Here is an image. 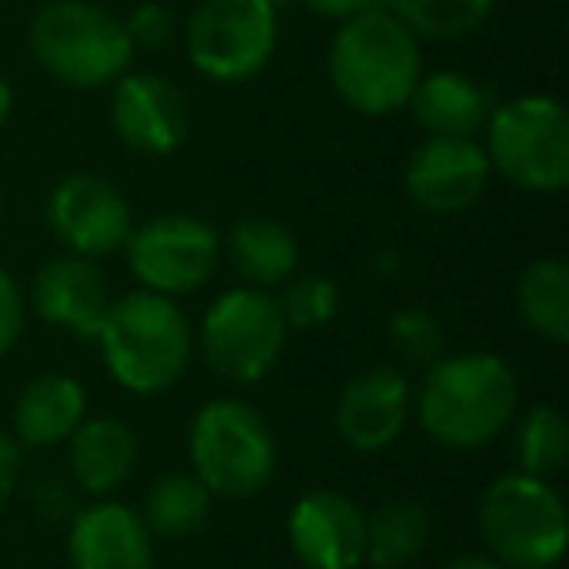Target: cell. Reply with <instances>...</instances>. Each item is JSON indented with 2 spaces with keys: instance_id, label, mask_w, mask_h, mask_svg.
I'll return each mask as SVG.
<instances>
[{
  "instance_id": "obj_13",
  "label": "cell",
  "mask_w": 569,
  "mask_h": 569,
  "mask_svg": "<svg viewBox=\"0 0 569 569\" xmlns=\"http://www.w3.org/2000/svg\"><path fill=\"white\" fill-rule=\"evenodd\" d=\"M491 180L483 144L472 137H429L406 164V196L433 214H457L480 203Z\"/></svg>"
},
{
  "instance_id": "obj_5",
  "label": "cell",
  "mask_w": 569,
  "mask_h": 569,
  "mask_svg": "<svg viewBox=\"0 0 569 569\" xmlns=\"http://www.w3.org/2000/svg\"><path fill=\"white\" fill-rule=\"evenodd\" d=\"M188 452L211 496L250 499L277 472V437L258 406L242 398H214L191 418Z\"/></svg>"
},
{
  "instance_id": "obj_34",
  "label": "cell",
  "mask_w": 569,
  "mask_h": 569,
  "mask_svg": "<svg viewBox=\"0 0 569 569\" xmlns=\"http://www.w3.org/2000/svg\"><path fill=\"white\" fill-rule=\"evenodd\" d=\"M9 118H12V87L9 79H0V129L9 126Z\"/></svg>"
},
{
  "instance_id": "obj_24",
  "label": "cell",
  "mask_w": 569,
  "mask_h": 569,
  "mask_svg": "<svg viewBox=\"0 0 569 569\" xmlns=\"http://www.w3.org/2000/svg\"><path fill=\"white\" fill-rule=\"evenodd\" d=\"M211 488L196 472H168L144 496V527L152 538H188L211 519Z\"/></svg>"
},
{
  "instance_id": "obj_1",
  "label": "cell",
  "mask_w": 569,
  "mask_h": 569,
  "mask_svg": "<svg viewBox=\"0 0 569 569\" xmlns=\"http://www.w3.org/2000/svg\"><path fill=\"white\" fill-rule=\"evenodd\" d=\"M519 379L491 351L441 356L418 390V421L445 449H483L515 421Z\"/></svg>"
},
{
  "instance_id": "obj_19",
  "label": "cell",
  "mask_w": 569,
  "mask_h": 569,
  "mask_svg": "<svg viewBox=\"0 0 569 569\" xmlns=\"http://www.w3.org/2000/svg\"><path fill=\"white\" fill-rule=\"evenodd\" d=\"M413 121L429 137H476L491 113L488 90L460 71L421 74L410 94Z\"/></svg>"
},
{
  "instance_id": "obj_11",
  "label": "cell",
  "mask_w": 569,
  "mask_h": 569,
  "mask_svg": "<svg viewBox=\"0 0 569 569\" xmlns=\"http://www.w3.org/2000/svg\"><path fill=\"white\" fill-rule=\"evenodd\" d=\"M48 227L67 246V253L98 261L113 250H126L133 234V211L110 180L79 172L56 183L48 199Z\"/></svg>"
},
{
  "instance_id": "obj_3",
  "label": "cell",
  "mask_w": 569,
  "mask_h": 569,
  "mask_svg": "<svg viewBox=\"0 0 569 569\" xmlns=\"http://www.w3.org/2000/svg\"><path fill=\"white\" fill-rule=\"evenodd\" d=\"M94 340L102 343L110 375L129 395H160L176 387L196 348V336L180 305L149 289L110 301Z\"/></svg>"
},
{
  "instance_id": "obj_23",
  "label": "cell",
  "mask_w": 569,
  "mask_h": 569,
  "mask_svg": "<svg viewBox=\"0 0 569 569\" xmlns=\"http://www.w3.org/2000/svg\"><path fill=\"white\" fill-rule=\"evenodd\" d=\"M522 325L550 343L569 340V266L561 258H538L515 284Z\"/></svg>"
},
{
  "instance_id": "obj_9",
  "label": "cell",
  "mask_w": 569,
  "mask_h": 569,
  "mask_svg": "<svg viewBox=\"0 0 569 569\" xmlns=\"http://www.w3.org/2000/svg\"><path fill=\"white\" fill-rule=\"evenodd\" d=\"M277 0H199L188 17V56L211 82H246L273 59Z\"/></svg>"
},
{
  "instance_id": "obj_25",
  "label": "cell",
  "mask_w": 569,
  "mask_h": 569,
  "mask_svg": "<svg viewBox=\"0 0 569 569\" xmlns=\"http://www.w3.org/2000/svg\"><path fill=\"white\" fill-rule=\"evenodd\" d=\"M418 40H465L488 24L496 0H382Z\"/></svg>"
},
{
  "instance_id": "obj_32",
  "label": "cell",
  "mask_w": 569,
  "mask_h": 569,
  "mask_svg": "<svg viewBox=\"0 0 569 569\" xmlns=\"http://www.w3.org/2000/svg\"><path fill=\"white\" fill-rule=\"evenodd\" d=\"M382 0H305V9L317 12L325 20H348V17H359V12L375 9Z\"/></svg>"
},
{
  "instance_id": "obj_6",
  "label": "cell",
  "mask_w": 569,
  "mask_h": 569,
  "mask_svg": "<svg viewBox=\"0 0 569 569\" xmlns=\"http://www.w3.org/2000/svg\"><path fill=\"white\" fill-rule=\"evenodd\" d=\"M480 538L507 569H553L566 553V503L542 476H499L480 499Z\"/></svg>"
},
{
  "instance_id": "obj_30",
  "label": "cell",
  "mask_w": 569,
  "mask_h": 569,
  "mask_svg": "<svg viewBox=\"0 0 569 569\" xmlns=\"http://www.w3.org/2000/svg\"><path fill=\"white\" fill-rule=\"evenodd\" d=\"M24 332V293L4 269H0V356H9Z\"/></svg>"
},
{
  "instance_id": "obj_17",
  "label": "cell",
  "mask_w": 569,
  "mask_h": 569,
  "mask_svg": "<svg viewBox=\"0 0 569 569\" xmlns=\"http://www.w3.org/2000/svg\"><path fill=\"white\" fill-rule=\"evenodd\" d=\"M67 561L71 569H152L157 550L133 507L98 499L74 515L67 535Z\"/></svg>"
},
{
  "instance_id": "obj_7",
  "label": "cell",
  "mask_w": 569,
  "mask_h": 569,
  "mask_svg": "<svg viewBox=\"0 0 569 569\" xmlns=\"http://www.w3.org/2000/svg\"><path fill=\"white\" fill-rule=\"evenodd\" d=\"M488 164L522 191H561L569 183V113L550 94H522L483 121Z\"/></svg>"
},
{
  "instance_id": "obj_31",
  "label": "cell",
  "mask_w": 569,
  "mask_h": 569,
  "mask_svg": "<svg viewBox=\"0 0 569 569\" xmlns=\"http://www.w3.org/2000/svg\"><path fill=\"white\" fill-rule=\"evenodd\" d=\"M17 480H20V445L0 429V511H4V503L17 491Z\"/></svg>"
},
{
  "instance_id": "obj_16",
  "label": "cell",
  "mask_w": 569,
  "mask_h": 569,
  "mask_svg": "<svg viewBox=\"0 0 569 569\" xmlns=\"http://www.w3.org/2000/svg\"><path fill=\"white\" fill-rule=\"evenodd\" d=\"M110 281L94 258L63 253L51 258L32 281V309L59 332H71L79 340H94L110 309Z\"/></svg>"
},
{
  "instance_id": "obj_4",
  "label": "cell",
  "mask_w": 569,
  "mask_h": 569,
  "mask_svg": "<svg viewBox=\"0 0 569 569\" xmlns=\"http://www.w3.org/2000/svg\"><path fill=\"white\" fill-rule=\"evenodd\" d=\"M28 48L51 79L74 90L113 87L133 63L126 24L90 0H48L32 17Z\"/></svg>"
},
{
  "instance_id": "obj_10",
  "label": "cell",
  "mask_w": 569,
  "mask_h": 569,
  "mask_svg": "<svg viewBox=\"0 0 569 569\" xmlns=\"http://www.w3.org/2000/svg\"><path fill=\"white\" fill-rule=\"evenodd\" d=\"M126 253L141 289L176 301L211 281L222 258V238L211 222L196 214H160L144 227H133Z\"/></svg>"
},
{
  "instance_id": "obj_14",
  "label": "cell",
  "mask_w": 569,
  "mask_h": 569,
  "mask_svg": "<svg viewBox=\"0 0 569 569\" xmlns=\"http://www.w3.org/2000/svg\"><path fill=\"white\" fill-rule=\"evenodd\" d=\"M367 511L332 488L309 491L289 515V546L305 569H359L363 566Z\"/></svg>"
},
{
  "instance_id": "obj_21",
  "label": "cell",
  "mask_w": 569,
  "mask_h": 569,
  "mask_svg": "<svg viewBox=\"0 0 569 569\" xmlns=\"http://www.w3.org/2000/svg\"><path fill=\"white\" fill-rule=\"evenodd\" d=\"M227 250L234 269L253 289H281L297 273V258H301L293 230L277 219H266V214L238 219L234 230H230Z\"/></svg>"
},
{
  "instance_id": "obj_22",
  "label": "cell",
  "mask_w": 569,
  "mask_h": 569,
  "mask_svg": "<svg viewBox=\"0 0 569 569\" xmlns=\"http://www.w3.org/2000/svg\"><path fill=\"white\" fill-rule=\"evenodd\" d=\"M429 542V515L413 499H390L367 515L363 530V561L371 569H402L421 558Z\"/></svg>"
},
{
  "instance_id": "obj_28",
  "label": "cell",
  "mask_w": 569,
  "mask_h": 569,
  "mask_svg": "<svg viewBox=\"0 0 569 569\" xmlns=\"http://www.w3.org/2000/svg\"><path fill=\"white\" fill-rule=\"evenodd\" d=\"M390 343H395V351L406 359V363L433 367L437 359L445 356L449 336H445V325L437 312L402 309V312H395V320H390Z\"/></svg>"
},
{
  "instance_id": "obj_20",
  "label": "cell",
  "mask_w": 569,
  "mask_h": 569,
  "mask_svg": "<svg viewBox=\"0 0 569 569\" xmlns=\"http://www.w3.org/2000/svg\"><path fill=\"white\" fill-rule=\"evenodd\" d=\"M71 472L90 496H110L137 468V433L121 418H82L67 437Z\"/></svg>"
},
{
  "instance_id": "obj_12",
  "label": "cell",
  "mask_w": 569,
  "mask_h": 569,
  "mask_svg": "<svg viewBox=\"0 0 569 569\" xmlns=\"http://www.w3.org/2000/svg\"><path fill=\"white\" fill-rule=\"evenodd\" d=\"M110 121L121 144L141 157H172L191 129L188 98L176 82L152 71H126L113 82Z\"/></svg>"
},
{
  "instance_id": "obj_8",
  "label": "cell",
  "mask_w": 569,
  "mask_h": 569,
  "mask_svg": "<svg viewBox=\"0 0 569 569\" xmlns=\"http://www.w3.org/2000/svg\"><path fill=\"white\" fill-rule=\"evenodd\" d=\"M289 340L281 305L266 289H230L199 325V351L227 382H258L277 367Z\"/></svg>"
},
{
  "instance_id": "obj_29",
  "label": "cell",
  "mask_w": 569,
  "mask_h": 569,
  "mask_svg": "<svg viewBox=\"0 0 569 569\" xmlns=\"http://www.w3.org/2000/svg\"><path fill=\"white\" fill-rule=\"evenodd\" d=\"M121 24H126L133 48H144V51L164 48V43L176 36L172 9H168V4H160V0H144V4H137V9L129 12V20H121Z\"/></svg>"
},
{
  "instance_id": "obj_33",
  "label": "cell",
  "mask_w": 569,
  "mask_h": 569,
  "mask_svg": "<svg viewBox=\"0 0 569 569\" xmlns=\"http://www.w3.org/2000/svg\"><path fill=\"white\" fill-rule=\"evenodd\" d=\"M449 569H507V566L491 558V553H465V558H457Z\"/></svg>"
},
{
  "instance_id": "obj_2",
  "label": "cell",
  "mask_w": 569,
  "mask_h": 569,
  "mask_svg": "<svg viewBox=\"0 0 569 569\" xmlns=\"http://www.w3.org/2000/svg\"><path fill=\"white\" fill-rule=\"evenodd\" d=\"M328 79L356 113L387 118L406 110L421 79L418 36L387 4L340 20L328 48Z\"/></svg>"
},
{
  "instance_id": "obj_15",
  "label": "cell",
  "mask_w": 569,
  "mask_h": 569,
  "mask_svg": "<svg viewBox=\"0 0 569 569\" xmlns=\"http://www.w3.org/2000/svg\"><path fill=\"white\" fill-rule=\"evenodd\" d=\"M413 390L398 367H367L343 382L336 402V429L356 452H382L410 421Z\"/></svg>"
},
{
  "instance_id": "obj_18",
  "label": "cell",
  "mask_w": 569,
  "mask_h": 569,
  "mask_svg": "<svg viewBox=\"0 0 569 569\" xmlns=\"http://www.w3.org/2000/svg\"><path fill=\"white\" fill-rule=\"evenodd\" d=\"M87 418V390L74 375H40L20 390L12 406V429L32 449L63 445Z\"/></svg>"
},
{
  "instance_id": "obj_26",
  "label": "cell",
  "mask_w": 569,
  "mask_h": 569,
  "mask_svg": "<svg viewBox=\"0 0 569 569\" xmlns=\"http://www.w3.org/2000/svg\"><path fill=\"white\" fill-rule=\"evenodd\" d=\"M515 452L527 476H542L550 480L569 457V429L558 406H535L527 418L519 421L515 433Z\"/></svg>"
},
{
  "instance_id": "obj_27",
  "label": "cell",
  "mask_w": 569,
  "mask_h": 569,
  "mask_svg": "<svg viewBox=\"0 0 569 569\" xmlns=\"http://www.w3.org/2000/svg\"><path fill=\"white\" fill-rule=\"evenodd\" d=\"M277 305H281V317L289 328H301V332L325 328V325H332L336 312H340V284L325 273L289 277V281L281 284Z\"/></svg>"
}]
</instances>
